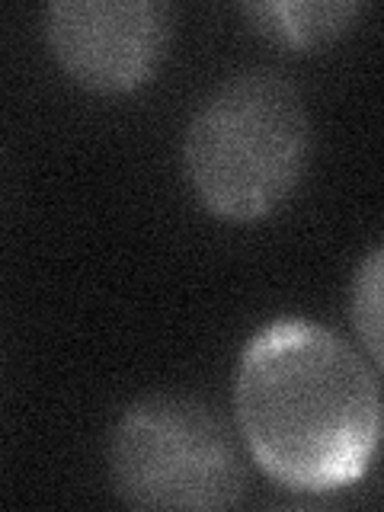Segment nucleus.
<instances>
[{
    "instance_id": "1",
    "label": "nucleus",
    "mask_w": 384,
    "mask_h": 512,
    "mask_svg": "<svg viewBox=\"0 0 384 512\" xmlns=\"http://www.w3.org/2000/svg\"><path fill=\"white\" fill-rule=\"evenodd\" d=\"M234 423L250 461L295 493H333L368 474L381 439V378L336 330L282 317L237 359Z\"/></svg>"
},
{
    "instance_id": "2",
    "label": "nucleus",
    "mask_w": 384,
    "mask_h": 512,
    "mask_svg": "<svg viewBox=\"0 0 384 512\" xmlns=\"http://www.w3.org/2000/svg\"><path fill=\"white\" fill-rule=\"evenodd\" d=\"M311 112L276 68H244L205 96L183 135V173L208 215L250 224L276 215L311 164Z\"/></svg>"
},
{
    "instance_id": "3",
    "label": "nucleus",
    "mask_w": 384,
    "mask_h": 512,
    "mask_svg": "<svg viewBox=\"0 0 384 512\" xmlns=\"http://www.w3.org/2000/svg\"><path fill=\"white\" fill-rule=\"evenodd\" d=\"M109 484L132 509H234L247 461L224 416L189 394H148L109 432Z\"/></svg>"
},
{
    "instance_id": "4",
    "label": "nucleus",
    "mask_w": 384,
    "mask_h": 512,
    "mask_svg": "<svg viewBox=\"0 0 384 512\" xmlns=\"http://www.w3.org/2000/svg\"><path fill=\"white\" fill-rule=\"evenodd\" d=\"M45 45L77 87L119 96L160 71L173 42L164 0H55L42 10Z\"/></svg>"
},
{
    "instance_id": "5",
    "label": "nucleus",
    "mask_w": 384,
    "mask_h": 512,
    "mask_svg": "<svg viewBox=\"0 0 384 512\" xmlns=\"http://www.w3.org/2000/svg\"><path fill=\"white\" fill-rule=\"evenodd\" d=\"M365 4L349 0H269V4H244L247 23L292 52L324 48L356 26Z\"/></svg>"
},
{
    "instance_id": "6",
    "label": "nucleus",
    "mask_w": 384,
    "mask_h": 512,
    "mask_svg": "<svg viewBox=\"0 0 384 512\" xmlns=\"http://www.w3.org/2000/svg\"><path fill=\"white\" fill-rule=\"evenodd\" d=\"M381 269H384V247H372L359 263L356 279L349 288V320L359 336V349L365 359L381 372Z\"/></svg>"
}]
</instances>
